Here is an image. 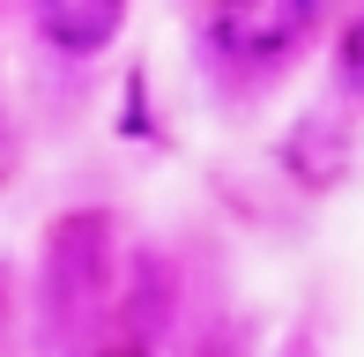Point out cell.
<instances>
[{"label": "cell", "mask_w": 364, "mask_h": 357, "mask_svg": "<svg viewBox=\"0 0 364 357\" xmlns=\"http://www.w3.org/2000/svg\"><path fill=\"white\" fill-rule=\"evenodd\" d=\"M30 8L60 53H105L127 23V0H30Z\"/></svg>", "instance_id": "cell-3"}, {"label": "cell", "mask_w": 364, "mask_h": 357, "mask_svg": "<svg viewBox=\"0 0 364 357\" xmlns=\"http://www.w3.org/2000/svg\"><path fill=\"white\" fill-rule=\"evenodd\" d=\"M283 156L312 178V186H335L342 164H350V134H342V119H335V112H312V119L290 134V149H283Z\"/></svg>", "instance_id": "cell-4"}, {"label": "cell", "mask_w": 364, "mask_h": 357, "mask_svg": "<svg viewBox=\"0 0 364 357\" xmlns=\"http://www.w3.org/2000/svg\"><path fill=\"white\" fill-rule=\"evenodd\" d=\"M320 0H216V45L230 60H283L312 38Z\"/></svg>", "instance_id": "cell-1"}, {"label": "cell", "mask_w": 364, "mask_h": 357, "mask_svg": "<svg viewBox=\"0 0 364 357\" xmlns=\"http://www.w3.org/2000/svg\"><path fill=\"white\" fill-rule=\"evenodd\" d=\"M105 261H112V223L75 208V216L53 223V246H45V290H53L60 313L105 298Z\"/></svg>", "instance_id": "cell-2"}, {"label": "cell", "mask_w": 364, "mask_h": 357, "mask_svg": "<svg viewBox=\"0 0 364 357\" xmlns=\"http://www.w3.org/2000/svg\"><path fill=\"white\" fill-rule=\"evenodd\" d=\"M335 82L350 90V97H364V15L342 30V45H335Z\"/></svg>", "instance_id": "cell-5"}]
</instances>
